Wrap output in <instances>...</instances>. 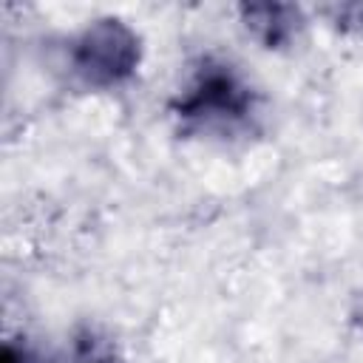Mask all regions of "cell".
I'll list each match as a JSON object with an SVG mask.
<instances>
[{"instance_id": "cell-5", "label": "cell", "mask_w": 363, "mask_h": 363, "mask_svg": "<svg viewBox=\"0 0 363 363\" xmlns=\"http://www.w3.org/2000/svg\"><path fill=\"white\" fill-rule=\"evenodd\" d=\"M337 20H340L343 26H352V28H360V31H363V3L340 6V9H337Z\"/></svg>"}, {"instance_id": "cell-1", "label": "cell", "mask_w": 363, "mask_h": 363, "mask_svg": "<svg viewBox=\"0 0 363 363\" xmlns=\"http://www.w3.org/2000/svg\"><path fill=\"white\" fill-rule=\"evenodd\" d=\"M173 113L187 128L230 133L255 113V94L230 65L204 62L173 99Z\"/></svg>"}, {"instance_id": "cell-4", "label": "cell", "mask_w": 363, "mask_h": 363, "mask_svg": "<svg viewBox=\"0 0 363 363\" xmlns=\"http://www.w3.org/2000/svg\"><path fill=\"white\" fill-rule=\"evenodd\" d=\"M71 363H113V352L108 343H102L96 335L85 332L77 346H74V357Z\"/></svg>"}, {"instance_id": "cell-3", "label": "cell", "mask_w": 363, "mask_h": 363, "mask_svg": "<svg viewBox=\"0 0 363 363\" xmlns=\"http://www.w3.org/2000/svg\"><path fill=\"white\" fill-rule=\"evenodd\" d=\"M238 11L247 31H252L267 48L286 45L301 26V11L289 3H244Z\"/></svg>"}, {"instance_id": "cell-6", "label": "cell", "mask_w": 363, "mask_h": 363, "mask_svg": "<svg viewBox=\"0 0 363 363\" xmlns=\"http://www.w3.org/2000/svg\"><path fill=\"white\" fill-rule=\"evenodd\" d=\"M3 363H40L28 349H17L14 343H6L3 349Z\"/></svg>"}, {"instance_id": "cell-2", "label": "cell", "mask_w": 363, "mask_h": 363, "mask_svg": "<svg viewBox=\"0 0 363 363\" xmlns=\"http://www.w3.org/2000/svg\"><path fill=\"white\" fill-rule=\"evenodd\" d=\"M139 57V34L116 17L94 20L71 48V65L91 88H113L125 82L136 71Z\"/></svg>"}]
</instances>
